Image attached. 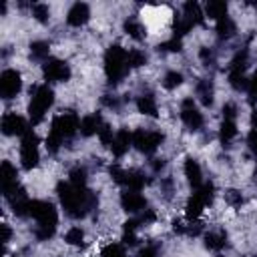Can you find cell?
Here are the masks:
<instances>
[{"label":"cell","mask_w":257,"mask_h":257,"mask_svg":"<svg viewBox=\"0 0 257 257\" xmlns=\"http://www.w3.org/2000/svg\"><path fill=\"white\" fill-rule=\"evenodd\" d=\"M207 16L213 18V20L227 18V4L221 2V0H211V2L207 4Z\"/></svg>","instance_id":"25"},{"label":"cell","mask_w":257,"mask_h":257,"mask_svg":"<svg viewBox=\"0 0 257 257\" xmlns=\"http://www.w3.org/2000/svg\"><path fill=\"white\" fill-rule=\"evenodd\" d=\"M183 16L195 26V24H203V20H205V16H203V12H201V6L197 4V2H185L183 4Z\"/></svg>","instance_id":"19"},{"label":"cell","mask_w":257,"mask_h":257,"mask_svg":"<svg viewBox=\"0 0 257 257\" xmlns=\"http://www.w3.org/2000/svg\"><path fill=\"white\" fill-rule=\"evenodd\" d=\"M126 54L128 52L118 44L108 46V50L104 54V72H106V78L110 84H116L126 76V72H128Z\"/></svg>","instance_id":"4"},{"label":"cell","mask_w":257,"mask_h":257,"mask_svg":"<svg viewBox=\"0 0 257 257\" xmlns=\"http://www.w3.org/2000/svg\"><path fill=\"white\" fill-rule=\"evenodd\" d=\"M163 135L159 131H145V128H137L133 133V147L145 155H153L159 145L163 143Z\"/></svg>","instance_id":"7"},{"label":"cell","mask_w":257,"mask_h":257,"mask_svg":"<svg viewBox=\"0 0 257 257\" xmlns=\"http://www.w3.org/2000/svg\"><path fill=\"white\" fill-rule=\"evenodd\" d=\"M227 245V235L225 231H211L205 235V247L213 251H221Z\"/></svg>","instance_id":"20"},{"label":"cell","mask_w":257,"mask_h":257,"mask_svg":"<svg viewBox=\"0 0 257 257\" xmlns=\"http://www.w3.org/2000/svg\"><path fill=\"white\" fill-rule=\"evenodd\" d=\"M56 193L60 197V203H62L66 215H70L72 219L84 217L98 203L96 201V195L90 193L86 187H74V185L64 183V181H60L56 185Z\"/></svg>","instance_id":"1"},{"label":"cell","mask_w":257,"mask_h":257,"mask_svg":"<svg viewBox=\"0 0 257 257\" xmlns=\"http://www.w3.org/2000/svg\"><path fill=\"white\" fill-rule=\"evenodd\" d=\"M137 219H139V223H145V225H147V223H153L157 217H155V213H153L151 209H145V211L141 213V217H137Z\"/></svg>","instance_id":"41"},{"label":"cell","mask_w":257,"mask_h":257,"mask_svg":"<svg viewBox=\"0 0 257 257\" xmlns=\"http://www.w3.org/2000/svg\"><path fill=\"white\" fill-rule=\"evenodd\" d=\"M251 124H253L255 131H257V112H253V116H251Z\"/></svg>","instance_id":"52"},{"label":"cell","mask_w":257,"mask_h":257,"mask_svg":"<svg viewBox=\"0 0 257 257\" xmlns=\"http://www.w3.org/2000/svg\"><path fill=\"white\" fill-rule=\"evenodd\" d=\"M247 145H249V149H251V151L257 155V131H255V128H253V131L247 135Z\"/></svg>","instance_id":"42"},{"label":"cell","mask_w":257,"mask_h":257,"mask_svg":"<svg viewBox=\"0 0 257 257\" xmlns=\"http://www.w3.org/2000/svg\"><path fill=\"white\" fill-rule=\"evenodd\" d=\"M22 88V78H20V72L12 70V68H6L2 74H0V96L2 98H14Z\"/></svg>","instance_id":"10"},{"label":"cell","mask_w":257,"mask_h":257,"mask_svg":"<svg viewBox=\"0 0 257 257\" xmlns=\"http://www.w3.org/2000/svg\"><path fill=\"white\" fill-rule=\"evenodd\" d=\"M0 126H2V133L8 135V137H14V135L24 137V135L30 131V128H28V122H26L22 116H18L16 112H8V114H4Z\"/></svg>","instance_id":"11"},{"label":"cell","mask_w":257,"mask_h":257,"mask_svg":"<svg viewBox=\"0 0 257 257\" xmlns=\"http://www.w3.org/2000/svg\"><path fill=\"white\" fill-rule=\"evenodd\" d=\"M98 139H100V143H102V145H106V147H110V145H112L114 135H112V128H110L106 122H102L100 131H98Z\"/></svg>","instance_id":"38"},{"label":"cell","mask_w":257,"mask_h":257,"mask_svg":"<svg viewBox=\"0 0 257 257\" xmlns=\"http://www.w3.org/2000/svg\"><path fill=\"white\" fill-rule=\"evenodd\" d=\"M70 185H74V187H86V171L82 169V167H74L72 171H70Z\"/></svg>","instance_id":"31"},{"label":"cell","mask_w":257,"mask_h":257,"mask_svg":"<svg viewBox=\"0 0 257 257\" xmlns=\"http://www.w3.org/2000/svg\"><path fill=\"white\" fill-rule=\"evenodd\" d=\"M193 28V24L185 18V16H175V22H173V30H175V38H179V36H183V34H187L189 30Z\"/></svg>","instance_id":"29"},{"label":"cell","mask_w":257,"mask_h":257,"mask_svg":"<svg viewBox=\"0 0 257 257\" xmlns=\"http://www.w3.org/2000/svg\"><path fill=\"white\" fill-rule=\"evenodd\" d=\"M137 108L139 112L147 114V116H157V102H155V96L153 94H143L137 98Z\"/></svg>","instance_id":"21"},{"label":"cell","mask_w":257,"mask_h":257,"mask_svg":"<svg viewBox=\"0 0 257 257\" xmlns=\"http://www.w3.org/2000/svg\"><path fill=\"white\" fill-rule=\"evenodd\" d=\"M137 257H157V251H155V247H145L139 251Z\"/></svg>","instance_id":"48"},{"label":"cell","mask_w":257,"mask_h":257,"mask_svg":"<svg viewBox=\"0 0 257 257\" xmlns=\"http://www.w3.org/2000/svg\"><path fill=\"white\" fill-rule=\"evenodd\" d=\"M0 181H2V191H4V195L10 193L14 187H18V181H16V169H14L8 161H4L2 167H0Z\"/></svg>","instance_id":"16"},{"label":"cell","mask_w":257,"mask_h":257,"mask_svg":"<svg viewBox=\"0 0 257 257\" xmlns=\"http://www.w3.org/2000/svg\"><path fill=\"white\" fill-rule=\"evenodd\" d=\"M102 102H104V104H108V106H112V108H116V106H118V100H116V98H108V94L102 98Z\"/></svg>","instance_id":"49"},{"label":"cell","mask_w":257,"mask_h":257,"mask_svg":"<svg viewBox=\"0 0 257 257\" xmlns=\"http://www.w3.org/2000/svg\"><path fill=\"white\" fill-rule=\"evenodd\" d=\"M173 231H175V233H187V225H185L183 221L175 219V221H173Z\"/></svg>","instance_id":"47"},{"label":"cell","mask_w":257,"mask_h":257,"mask_svg":"<svg viewBox=\"0 0 257 257\" xmlns=\"http://www.w3.org/2000/svg\"><path fill=\"white\" fill-rule=\"evenodd\" d=\"M217 34H219V38H231L235 34V22L229 16L217 20Z\"/></svg>","instance_id":"27"},{"label":"cell","mask_w":257,"mask_h":257,"mask_svg":"<svg viewBox=\"0 0 257 257\" xmlns=\"http://www.w3.org/2000/svg\"><path fill=\"white\" fill-rule=\"evenodd\" d=\"M100 126H102L100 114H88V116H84V118L80 120V128H78V131H80L84 137H92V135H98Z\"/></svg>","instance_id":"18"},{"label":"cell","mask_w":257,"mask_h":257,"mask_svg":"<svg viewBox=\"0 0 257 257\" xmlns=\"http://www.w3.org/2000/svg\"><path fill=\"white\" fill-rule=\"evenodd\" d=\"M10 239V227L8 225H2V243H6Z\"/></svg>","instance_id":"50"},{"label":"cell","mask_w":257,"mask_h":257,"mask_svg":"<svg viewBox=\"0 0 257 257\" xmlns=\"http://www.w3.org/2000/svg\"><path fill=\"white\" fill-rule=\"evenodd\" d=\"M211 201H213V185H211V183H203V185L193 193V197L187 201V207H185L187 219L195 221V219L201 215L203 207L209 205Z\"/></svg>","instance_id":"6"},{"label":"cell","mask_w":257,"mask_h":257,"mask_svg":"<svg viewBox=\"0 0 257 257\" xmlns=\"http://www.w3.org/2000/svg\"><path fill=\"white\" fill-rule=\"evenodd\" d=\"M201 58H203L205 66L213 64V54H211V50H209V48H203V50H201Z\"/></svg>","instance_id":"46"},{"label":"cell","mask_w":257,"mask_h":257,"mask_svg":"<svg viewBox=\"0 0 257 257\" xmlns=\"http://www.w3.org/2000/svg\"><path fill=\"white\" fill-rule=\"evenodd\" d=\"M203 231V225L201 223H191L187 225V235H199Z\"/></svg>","instance_id":"45"},{"label":"cell","mask_w":257,"mask_h":257,"mask_svg":"<svg viewBox=\"0 0 257 257\" xmlns=\"http://www.w3.org/2000/svg\"><path fill=\"white\" fill-rule=\"evenodd\" d=\"M131 145H133V133H128V128H120V131L114 135V139H112L110 151H112L114 157H122V155L128 151Z\"/></svg>","instance_id":"15"},{"label":"cell","mask_w":257,"mask_h":257,"mask_svg":"<svg viewBox=\"0 0 257 257\" xmlns=\"http://www.w3.org/2000/svg\"><path fill=\"white\" fill-rule=\"evenodd\" d=\"M237 135V126H235V120H229V118H223L221 122V128H219V139L221 143H229L233 137Z\"/></svg>","instance_id":"26"},{"label":"cell","mask_w":257,"mask_h":257,"mask_svg":"<svg viewBox=\"0 0 257 257\" xmlns=\"http://www.w3.org/2000/svg\"><path fill=\"white\" fill-rule=\"evenodd\" d=\"M30 56H32L34 60H44V58L48 56V44L42 42V40L32 42V44H30Z\"/></svg>","instance_id":"30"},{"label":"cell","mask_w":257,"mask_h":257,"mask_svg":"<svg viewBox=\"0 0 257 257\" xmlns=\"http://www.w3.org/2000/svg\"><path fill=\"white\" fill-rule=\"evenodd\" d=\"M38 139L32 131H28L24 137H22V145H20V161H22V167L26 171L34 169L38 165Z\"/></svg>","instance_id":"8"},{"label":"cell","mask_w":257,"mask_h":257,"mask_svg":"<svg viewBox=\"0 0 257 257\" xmlns=\"http://www.w3.org/2000/svg\"><path fill=\"white\" fill-rule=\"evenodd\" d=\"M181 118L191 131H199L203 126V114L197 110L193 98H185L181 104Z\"/></svg>","instance_id":"12"},{"label":"cell","mask_w":257,"mask_h":257,"mask_svg":"<svg viewBox=\"0 0 257 257\" xmlns=\"http://www.w3.org/2000/svg\"><path fill=\"white\" fill-rule=\"evenodd\" d=\"M225 199H227V203L229 205H233V207H239L241 205V193L239 191H235V189H229L227 193H225Z\"/></svg>","instance_id":"40"},{"label":"cell","mask_w":257,"mask_h":257,"mask_svg":"<svg viewBox=\"0 0 257 257\" xmlns=\"http://www.w3.org/2000/svg\"><path fill=\"white\" fill-rule=\"evenodd\" d=\"M163 167H165V159H155V161H153V169H155V171H161Z\"/></svg>","instance_id":"51"},{"label":"cell","mask_w":257,"mask_h":257,"mask_svg":"<svg viewBox=\"0 0 257 257\" xmlns=\"http://www.w3.org/2000/svg\"><path fill=\"white\" fill-rule=\"evenodd\" d=\"M122 241H124L126 245H137V243H139L135 231H124V233H122Z\"/></svg>","instance_id":"44"},{"label":"cell","mask_w":257,"mask_h":257,"mask_svg":"<svg viewBox=\"0 0 257 257\" xmlns=\"http://www.w3.org/2000/svg\"><path fill=\"white\" fill-rule=\"evenodd\" d=\"M247 92H249V102L253 104L257 100V70L253 72V76L249 78V84H247Z\"/></svg>","instance_id":"39"},{"label":"cell","mask_w":257,"mask_h":257,"mask_svg":"<svg viewBox=\"0 0 257 257\" xmlns=\"http://www.w3.org/2000/svg\"><path fill=\"white\" fill-rule=\"evenodd\" d=\"M42 74L48 82H64L70 78V68L64 60L58 58H48L42 64Z\"/></svg>","instance_id":"9"},{"label":"cell","mask_w":257,"mask_h":257,"mask_svg":"<svg viewBox=\"0 0 257 257\" xmlns=\"http://www.w3.org/2000/svg\"><path fill=\"white\" fill-rule=\"evenodd\" d=\"M88 16H90L88 6L84 2H76V4H72V8L66 14V22L70 26H82V24L88 22Z\"/></svg>","instance_id":"14"},{"label":"cell","mask_w":257,"mask_h":257,"mask_svg":"<svg viewBox=\"0 0 257 257\" xmlns=\"http://www.w3.org/2000/svg\"><path fill=\"white\" fill-rule=\"evenodd\" d=\"M145 175L139 171H124V181L122 185L128 187V191H141L145 187Z\"/></svg>","instance_id":"22"},{"label":"cell","mask_w":257,"mask_h":257,"mask_svg":"<svg viewBox=\"0 0 257 257\" xmlns=\"http://www.w3.org/2000/svg\"><path fill=\"white\" fill-rule=\"evenodd\" d=\"M54 102V92L48 84H42V86H36L34 92H32V98H30V104H28V114H30V122L32 124H38L46 110L52 106Z\"/></svg>","instance_id":"5"},{"label":"cell","mask_w":257,"mask_h":257,"mask_svg":"<svg viewBox=\"0 0 257 257\" xmlns=\"http://www.w3.org/2000/svg\"><path fill=\"white\" fill-rule=\"evenodd\" d=\"M185 175H187V181L195 187V189H199L201 185H203V173H201V167H199V163L195 161V159H185Z\"/></svg>","instance_id":"17"},{"label":"cell","mask_w":257,"mask_h":257,"mask_svg":"<svg viewBox=\"0 0 257 257\" xmlns=\"http://www.w3.org/2000/svg\"><path fill=\"white\" fill-rule=\"evenodd\" d=\"M235 110H237V108H235V104H233V102H229V104H225V106H223V116H225V118H229V120H233V118H235V114H237Z\"/></svg>","instance_id":"43"},{"label":"cell","mask_w":257,"mask_h":257,"mask_svg":"<svg viewBox=\"0 0 257 257\" xmlns=\"http://www.w3.org/2000/svg\"><path fill=\"white\" fill-rule=\"evenodd\" d=\"M100 257H126V253H124V247L120 243H108L102 249Z\"/></svg>","instance_id":"33"},{"label":"cell","mask_w":257,"mask_h":257,"mask_svg":"<svg viewBox=\"0 0 257 257\" xmlns=\"http://www.w3.org/2000/svg\"><path fill=\"white\" fill-rule=\"evenodd\" d=\"M78 128H80V120L72 110L54 116L50 124V133L46 137V149L50 153H56L64 143V139H70Z\"/></svg>","instance_id":"2"},{"label":"cell","mask_w":257,"mask_h":257,"mask_svg":"<svg viewBox=\"0 0 257 257\" xmlns=\"http://www.w3.org/2000/svg\"><path fill=\"white\" fill-rule=\"evenodd\" d=\"M124 32L135 40H143L145 38V26L137 18H126L124 20Z\"/></svg>","instance_id":"24"},{"label":"cell","mask_w":257,"mask_h":257,"mask_svg":"<svg viewBox=\"0 0 257 257\" xmlns=\"http://www.w3.org/2000/svg\"><path fill=\"white\" fill-rule=\"evenodd\" d=\"M30 215L38 223L34 235L40 241H44V239H48V237L54 235L58 215H56V209H54L52 203H48V201H30Z\"/></svg>","instance_id":"3"},{"label":"cell","mask_w":257,"mask_h":257,"mask_svg":"<svg viewBox=\"0 0 257 257\" xmlns=\"http://www.w3.org/2000/svg\"><path fill=\"white\" fill-rule=\"evenodd\" d=\"M120 205L126 213H139V211H145L147 199L139 191H124L120 195Z\"/></svg>","instance_id":"13"},{"label":"cell","mask_w":257,"mask_h":257,"mask_svg":"<svg viewBox=\"0 0 257 257\" xmlns=\"http://www.w3.org/2000/svg\"><path fill=\"white\" fill-rule=\"evenodd\" d=\"M197 96L201 98V102L205 106H211L213 104V84H211V80L201 78L197 82Z\"/></svg>","instance_id":"23"},{"label":"cell","mask_w":257,"mask_h":257,"mask_svg":"<svg viewBox=\"0 0 257 257\" xmlns=\"http://www.w3.org/2000/svg\"><path fill=\"white\" fill-rule=\"evenodd\" d=\"M126 60H128V68H139V66L147 64V56L141 50H131L126 54Z\"/></svg>","instance_id":"32"},{"label":"cell","mask_w":257,"mask_h":257,"mask_svg":"<svg viewBox=\"0 0 257 257\" xmlns=\"http://www.w3.org/2000/svg\"><path fill=\"white\" fill-rule=\"evenodd\" d=\"M245 68H247V50H241V52H237V56L231 60L229 72H245Z\"/></svg>","instance_id":"28"},{"label":"cell","mask_w":257,"mask_h":257,"mask_svg":"<svg viewBox=\"0 0 257 257\" xmlns=\"http://www.w3.org/2000/svg\"><path fill=\"white\" fill-rule=\"evenodd\" d=\"M183 82V74L181 72H177V70H171V72H167L165 74V78H163V84H165V88H177L179 84Z\"/></svg>","instance_id":"34"},{"label":"cell","mask_w":257,"mask_h":257,"mask_svg":"<svg viewBox=\"0 0 257 257\" xmlns=\"http://www.w3.org/2000/svg\"><path fill=\"white\" fill-rule=\"evenodd\" d=\"M64 239H66L68 245H80L82 239H84V233H82L80 227H72V229L66 231V237H64Z\"/></svg>","instance_id":"35"},{"label":"cell","mask_w":257,"mask_h":257,"mask_svg":"<svg viewBox=\"0 0 257 257\" xmlns=\"http://www.w3.org/2000/svg\"><path fill=\"white\" fill-rule=\"evenodd\" d=\"M32 16H34L38 22H48V16H50L48 6H46V4H34V6H32Z\"/></svg>","instance_id":"36"},{"label":"cell","mask_w":257,"mask_h":257,"mask_svg":"<svg viewBox=\"0 0 257 257\" xmlns=\"http://www.w3.org/2000/svg\"><path fill=\"white\" fill-rule=\"evenodd\" d=\"M181 48H183V44H181V40L175 38V36H173L171 40L159 44V50H163V52H181Z\"/></svg>","instance_id":"37"}]
</instances>
